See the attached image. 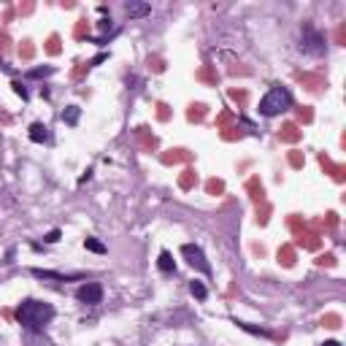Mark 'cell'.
<instances>
[{
  "label": "cell",
  "mask_w": 346,
  "mask_h": 346,
  "mask_svg": "<svg viewBox=\"0 0 346 346\" xmlns=\"http://www.w3.org/2000/svg\"><path fill=\"white\" fill-rule=\"evenodd\" d=\"M16 319L22 322L27 330H41L44 325H49L54 319V306L41 303V300H25L16 309Z\"/></svg>",
  "instance_id": "1"
},
{
  "label": "cell",
  "mask_w": 346,
  "mask_h": 346,
  "mask_svg": "<svg viewBox=\"0 0 346 346\" xmlns=\"http://www.w3.org/2000/svg\"><path fill=\"white\" fill-rule=\"evenodd\" d=\"M290 105H292L290 90H287V86H282V84H273L271 90H268L265 98L260 100V114H263V117H278V114L287 111Z\"/></svg>",
  "instance_id": "2"
},
{
  "label": "cell",
  "mask_w": 346,
  "mask_h": 346,
  "mask_svg": "<svg viewBox=\"0 0 346 346\" xmlns=\"http://www.w3.org/2000/svg\"><path fill=\"white\" fill-rule=\"evenodd\" d=\"M181 254H184V260H187L192 268H198L200 273L211 276V265H208V260H206V254H203V249H200V246H195V244H184V246H181Z\"/></svg>",
  "instance_id": "3"
},
{
  "label": "cell",
  "mask_w": 346,
  "mask_h": 346,
  "mask_svg": "<svg viewBox=\"0 0 346 346\" xmlns=\"http://www.w3.org/2000/svg\"><path fill=\"white\" fill-rule=\"evenodd\" d=\"M76 297H79L81 303H86V306H95V303L103 300V287L98 282H86V284H81L79 290H76Z\"/></svg>",
  "instance_id": "4"
},
{
  "label": "cell",
  "mask_w": 346,
  "mask_h": 346,
  "mask_svg": "<svg viewBox=\"0 0 346 346\" xmlns=\"http://www.w3.org/2000/svg\"><path fill=\"white\" fill-rule=\"evenodd\" d=\"M303 49L311 52V54H322V52H325L322 35L316 33V30H311V27H306V30H303Z\"/></svg>",
  "instance_id": "5"
},
{
  "label": "cell",
  "mask_w": 346,
  "mask_h": 346,
  "mask_svg": "<svg viewBox=\"0 0 346 346\" xmlns=\"http://www.w3.org/2000/svg\"><path fill=\"white\" fill-rule=\"evenodd\" d=\"M27 136H30L33 143H46L49 141V127H46L44 122H33L30 130H27Z\"/></svg>",
  "instance_id": "6"
},
{
  "label": "cell",
  "mask_w": 346,
  "mask_h": 346,
  "mask_svg": "<svg viewBox=\"0 0 346 346\" xmlns=\"http://www.w3.org/2000/svg\"><path fill=\"white\" fill-rule=\"evenodd\" d=\"M157 268L162 273H173L176 271V263H173V257H170V252H160V260H157Z\"/></svg>",
  "instance_id": "7"
},
{
  "label": "cell",
  "mask_w": 346,
  "mask_h": 346,
  "mask_svg": "<svg viewBox=\"0 0 346 346\" xmlns=\"http://www.w3.org/2000/svg\"><path fill=\"white\" fill-rule=\"evenodd\" d=\"M124 11H127V16H146L152 11V6L149 3H127Z\"/></svg>",
  "instance_id": "8"
},
{
  "label": "cell",
  "mask_w": 346,
  "mask_h": 346,
  "mask_svg": "<svg viewBox=\"0 0 346 346\" xmlns=\"http://www.w3.org/2000/svg\"><path fill=\"white\" fill-rule=\"evenodd\" d=\"M84 249L86 252H95V254H105V244L98 241V238H84Z\"/></svg>",
  "instance_id": "9"
},
{
  "label": "cell",
  "mask_w": 346,
  "mask_h": 346,
  "mask_svg": "<svg viewBox=\"0 0 346 346\" xmlns=\"http://www.w3.org/2000/svg\"><path fill=\"white\" fill-rule=\"evenodd\" d=\"M62 122L65 124H76V122H79V105H68V109L62 111Z\"/></svg>",
  "instance_id": "10"
},
{
  "label": "cell",
  "mask_w": 346,
  "mask_h": 346,
  "mask_svg": "<svg viewBox=\"0 0 346 346\" xmlns=\"http://www.w3.org/2000/svg\"><path fill=\"white\" fill-rule=\"evenodd\" d=\"M189 292L195 295L198 300H206V297H208V290H206L203 282H192V284H189Z\"/></svg>",
  "instance_id": "11"
},
{
  "label": "cell",
  "mask_w": 346,
  "mask_h": 346,
  "mask_svg": "<svg viewBox=\"0 0 346 346\" xmlns=\"http://www.w3.org/2000/svg\"><path fill=\"white\" fill-rule=\"evenodd\" d=\"M52 73H54V68H33L27 76H30V79H44V76H52Z\"/></svg>",
  "instance_id": "12"
},
{
  "label": "cell",
  "mask_w": 346,
  "mask_h": 346,
  "mask_svg": "<svg viewBox=\"0 0 346 346\" xmlns=\"http://www.w3.org/2000/svg\"><path fill=\"white\" fill-rule=\"evenodd\" d=\"M44 241L46 244H57V241H60V230H49V233L44 235Z\"/></svg>",
  "instance_id": "13"
},
{
  "label": "cell",
  "mask_w": 346,
  "mask_h": 346,
  "mask_svg": "<svg viewBox=\"0 0 346 346\" xmlns=\"http://www.w3.org/2000/svg\"><path fill=\"white\" fill-rule=\"evenodd\" d=\"M11 86H14V92L19 95V98H22V100H27V90H25V86H22V81H14Z\"/></svg>",
  "instance_id": "14"
},
{
  "label": "cell",
  "mask_w": 346,
  "mask_h": 346,
  "mask_svg": "<svg viewBox=\"0 0 346 346\" xmlns=\"http://www.w3.org/2000/svg\"><path fill=\"white\" fill-rule=\"evenodd\" d=\"M322 346H341V343H338V341H325Z\"/></svg>",
  "instance_id": "15"
}]
</instances>
